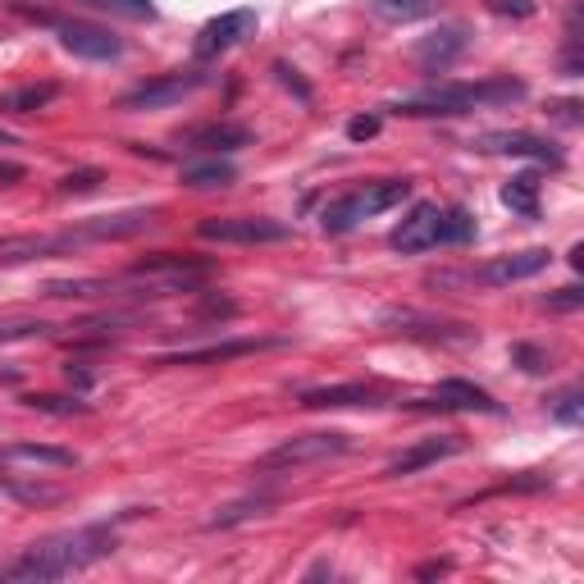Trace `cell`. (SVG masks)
<instances>
[{
    "label": "cell",
    "instance_id": "cell-34",
    "mask_svg": "<svg viewBox=\"0 0 584 584\" xmlns=\"http://www.w3.org/2000/svg\"><path fill=\"white\" fill-rule=\"evenodd\" d=\"M548 307H552V311H575V307H584V293H580V288H557V293L548 297Z\"/></svg>",
    "mask_w": 584,
    "mask_h": 584
},
{
    "label": "cell",
    "instance_id": "cell-38",
    "mask_svg": "<svg viewBox=\"0 0 584 584\" xmlns=\"http://www.w3.org/2000/svg\"><path fill=\"white\" fill-rule=\"evenodd\" d=\"M0 37H5V33H0Z\"/></svg>",
    "mask_w": 584,
    "mask_h": 584
},
{
    "label": "cell",
    "instance_id": "cell-5",
    "mask_svg": "<svg viewBox=\"0 0 584 584\" xmlns=\"http://www.w3.org/2000/svg\"><path fill=\"white\" fill-rule=\"evenodd\" d=\"M351 448V439L343 429H320V434H297L284 439L278 448H270L265 456H257V475H288L301 466H320V462H334Z\"/></svg>",
    "mask_w": 584,
    "mask_h": 584
},
{
    "label": "cell",
    "instance_id": "cell-36",
    "mask_svg": "<svg viewBox=\"0 0 584 584\" xmlns=\"http://www.w3.org/2000/svg\"><path fill=\"white\" fill-rule=\"evenodd\" d=\"M23 179V165H10V160H0V183H19Z\"/></svg>",
    "mask_w": 584,
    "mask_h": 584
},
{
    "label": "cell",
    "instance_id": "cell-24",
    "mask_svg": "<svg viewBox=\"0 0 584 584\" xmlns=\"http://www.w3.org/2000/svg\"><path fill=\"white\" fill-rule=\"evenodd\" d=\"M96 293H115L110 278H50L46 297H96Z\"/></svg>",
    "mask_w": 584,
    "mask_h": 584
},
{
    "label": "cell",
    "instance_id": "cell-28",
    "mask_svg": "<svg viewBox=\"0 0 584 584\" xmlns=\"http://www.w3.org/2000/svg\"><path fill=\"white\" fill-rule=\"evenodd\" d=\"M28 406H37L46 416H83L87 412V402H79V397H28Z\"/></svg>",
    "mask_w": 584,
    "mask_h": 584
},
{
    "label": "cell",
    "instance_id": "cell-1",
    "mask_svg": "<svg viewBox=\"0 0 584 584\" xmlns=\"http://www.w3.org/2000/svg\"><path fill=\"white\" fill-rule=\"evenodd\" d=\"M115 552V529L110 525H83L73 535H56L23 557H14L10 567H0V580H23V584H41V580H64L96 567L100 557Z\"/></svg>",
    "mask_w": 584,
    "mask_h": 584
},
{
    "label": "cell",
    "instance_id": "cell-33",
    "mask_svg": "<svg viewBox=\"0 0 584 584\" xmlns=\"http://www.w3.org/2000/svg\"><path fill=\"white\" fill-rule=\"evenodd\" d=\"M274 73H278V83H284V87H293V92H297V100H311V87H307V83L297 79V69H288L284 60H278V64H274Z\"/></svg>",
    "mask_w": 584,
    "mask_h": 584
},
{
    "label": "cell",
    "instance_id": "cell-25",
    "mask_svg": "<svg viewBox=\"0 0 584 584\" xmlns=\"http://www.w3.org/2000/svg\"><path fill=\"white\" fill-rule=\"evenodd\" d=\"M548 416H552L557 425H580V416H584V393H580V389H562V393L548 402Z\"/></svg>",
    "mask_w": 584,
    "mask_h": 584
},
{
    "label": "cell",
    "instance_id": "cell-26",
    "mask_svg": "<svg viewBox=\"0 0 584 584\" xmlns=\"http://www.w3.org/2000/svg\"><path fill=\"white\" fill-rule=\"evenodd\" d=\"M261 506H270V498H257V502H234V506H224L219 516H211V529H228V525H238V521H247V516H261Z\"/></svg>",
    "mask_w": 584,
    "mask_h": 584
},
{
    "label": "cell",
    "instance_id": "cell-8",
    "mask_svg": "<svg viewBox=\"0 0 584 584\" xmlns=\"http://www.w3.org/2000/svg\"><path fill=\"white\" fill-rule=\"evenodd\" d=\"M251 33H257V10H228V14H215L211 23H201L192 50H196L201 64H211V60L224 56V50H234L238 41H247Z\"/></svg>",
    "mask_w": 584,
    "mask_h": 584
},
{
    "label": "cell",
    "instance_id": "cell-22",
    "mask_svg": "<svg viewBox=\"0 0 584 584\" xmlns=\"http://www.w3.org/2000/svg\"><path fill=\"white\" fill-rule=\"evenodd\" d=\"M439 0H370V10L379 19H389V23H412V19H425V14H434Z\"/></svg>",
    "mask_w": 584,
    "mask_h": 584
},
{
    "label": "cell",
    "instance_id": "cell-10",
    "mask_svg": "<svg viewBox=\"0 0 584 584\" xmlns=\"http://www.w3.org/2000/svg\"><path fill=\"white\" fill-rule=\"evenodd\" d=\"M475 151H485V156H521V160H539V165H552V169H562V151H557L548 138H535V133H479L470 138Z\"/></svg>",
    "mask_w": 584,
    "mask_h": 584
},
{
    "label": "cell",
    "instance_id": "cell-3",
    "mask_svg": "<svg viewBox=\"0 0 584 584\" xmlns=\"http://www.w3.org/2000/svg\"><path fill=\"white\" fill-rule=\"evenodd\" d=\"M412 196V183L406 179H374V183H361V188H351L343 196H334L329 206L320 211V228L324 234H351L357 224L374 219V215H384L393 206H402V201Z\"/></svg>",
    "mask_w": 584,
    "mask_h": 584
},
{
    "label": "cell",
    "instance_id": "cell-12",
    "mask_svg": "<svg viewBox=\"0 0 584 584\" xmlns=\"http://www.w3.org/2000/svg\"><path fill=\"white\" fill-rule=\"evenodd\" d=\"M456 452H466V439H462V434H434V439H420V443H412L406 452H397L393 462L384 466V475H389V479H406V475H416V470L434 466V462H448V456H456Z\"/></svg>",
    "mask_w": 584,
    "mask_h": 584
},
{
    "label": "cell",
    "instance_id": "cell-30",
    "mask_svg": "<svg viewBox=\"0 0 584 584\" xmlns=\"http://www.w3.org/2000/svg\"><path fill=\"white\" fill-rule=\"evenodd\" d=\"M100 183H106V174L100 169H79V174H69V179H60V192H96Z\"/></svg>",
    "mask_w": 584,
    "mask_h": 584
},
{
    "label": "cell",
    "instance_id": "cell-21",
    "mask_svg": "<svg viewBox=\"0 0 584 584\" xmlns=\"http://www.w3.org/2000/svg\"><path fill=\"white\" fill-rule=\"evenodd\" d=\"M56 83H41V87H19V92H10V96H0V110L5 115H33V110H41V106H50L56 100Z\"/></svg>",
    "mask_w": 584,
    "mask_h": 584
},
{
    "label": "cell",
    "instance_id": "cell-31",
    "mask_svg": "<svg viewBox=\"0 0 584 584\" xmlns=\"http://www.w3.org/2000/svg\"><path fill=\"white\" fill-rule=\"evenodd\" d=\"M485 5H489V14H498V19H529V14L539 10L535 0H485Z\"/></svg>",
    "mask_w": 584,
    "mask_h": 584
},
{
    "label": "cell",
    "instance_id": "cell-16",
    "mask_svg": "<svg viewBox=\"0 0 584 584\" xmlns=\"http://www.w3.org/2000/svg\"><path fill=\"white\" fill-rule=\"evenodd\" d=\"M278 347V338H234V343H211V347H192V351H174L160 357V366H215V361H234V357H251V351Z\"/></svg>",
    "mask_w": 584,
    "mask_h": 584
},
{
    "label": "cell",
    "instance_id": "cell-29",
    "mask_svg": "<svg viewBox=\"0 0 584 584\" xmlns=\"http://www.w3.org/2000/svg\"><path fill=\"white\" fill-rule=\"evenodd\" d=\"M100 10H115V14H129V19H156V5L151 0H92Z\"/></svg>",
    "mask_w": 584,
    "mask_h": 584
},
{
    "label": "cell",
    "instance_id": "cell-19",
    "mask_svg": "<svg viewBox=\"0 0 584 584\" xmlns=\"http://www.w3.org/2000/svg\"><path fill=\"white\" fill-rule=\"evenodd\" d=\"M502 206H512L525 219H539V174H529V169L516 174V179L502 188Z\"/></svg>",
    "mask_w": 584,
    "mask_h": 584
},
{
    "label": "cell",
    "instance_id": "cell-9",
    "mask_svg": "<svg viewBox=\"0 0 584 584\" xmlns=\"http://www.w3.org/2000/svg\"><path fill=\"white\" fill-rule=\"evenodd\" d=\"M439 234H443V206L439 201H416V206L402 215V224L389 234V247L402 251V257H416V251L439 247Z\"/></svg>",
    "mask_w": 584,
    "mask_h": 584
},
{
    "label": "cell",
    "instance_id": "cell-32",
    "mask_svg": "<svg viewBox=\"0 0 584 584\" xmlns=\"http://www.w3.org/2000/svg\"><path fill=\"white\" fill-rule=\"evenodd\" d=\"M374 133H379V115H361V119L347 123V138H351V142H370Z\"/></svg>",
    "mask_w": 584,
    "mask_h": 584
},
{
    "label": "cell",
    "instance_id": "cell-35",
    "mask_svg": "<svg viewBox=\"0 0 584 584\" xmlns=\"http://www.w3.org/2000/svg\"><path fill=\"white\" fill-rule=\"evenodd\" d=\"M512 357L521 361V370H529V374H539V370H548V357H544V351L539 347H516L512 351Z\"/></svg>",
    "mask_w": 584,
    "mask_h": 584
},
{
    "label": "cell",
    "instance_id": "cell-7",
    "mask_svg": "<svg viewBox=\"0 0 584 584\" xmlns=\"http://www.w3.org/2000/svg\"><path fill=\"white\" fill-rule=\"evenodd\" d=\"M196 234L206 242H234V247H265V242H288L293 228L284 219H270V215H215V219H201Z\"/></svg>",
    "mask_w": 584,
    "mask_h": 584
},
{
    "label": "cell",
    "instance_id": "cell-2",
    "mask_svg": "<svg viewBox=\"0 0 584 584\" xmlns=\"http://www.w3.org/2000/svg\"><path fill=\"white\" fill-rule=\"evenodd\" d=\"M525 96V83L516 79H485V83H429L412 96L393 100V115L406 119H452V115H470L485 106H512Z\"/></svg>",
    "mask_w": 584,
    "mask_h": 584
},
{
    "label": "cell",
    "instance_id": "cell-18",
    "mask_svg": "<svg viewBox=\"0 0 584 584\" xmlns=\"http://www.w3.org/2000/svg\"><path fill=\"white\" fill-rule=\"evenodd\" d=\"M0 462H28V466H56V470H69L79 456L64 452V448H41V443H10L0 448Z\"/></svg>",
    "mask_w": 584,
    "mask_h": 584
},
{
    "label": "cell",
    "instance_id": "cell-20",
    "mask_svg": "<svg viewBox=\"0 0 584 584\" xmlns=\"http://www.w3.org/2000/svg\"><path fill=\"white\" fill-rule=\"evenodd\" d=\"M183 183L196 188V192H211V188H228V183H238V169L228 165V160H201V165H188L183 169Z\"/></svg>",
    "mask_w": 584,
    "mask_h": 584
},
{
    "label": "cell",
    "instance_id": "cell-27",
    "mask_svg": "<svg viewBox=\"0 0 584 584\" xmlns=\"http://www.w3.org/2000/svg\"><path fill=\"white\" fill-rule=\"evenodd\" d=\"M41 334H50V324H41V320H5L0 324V347L23 343V338H41Z\"/></svg>",
    "mask_w": 584,
    "mask_h": 584
},
{
    "label": "cell",
    "instance_id": "cell-14",
    "mask_svg": "<svg viewBox=\"0 0 584 584\" xmlns=\"http://www.w3.org/2000/svg\"><path fill=\"white\" fill-rule=\"evenodd\" d=\"M466 46H470V37H466L462 23H443V28L425 33V37L412 46V60H416V64H425L429 73H439V69H448L456 56H462Z\"/></svg>",
    "mask_w": 584,
    "mask_h": 584
},
{
    "label": "cell",
    "instance_id": "cell-13",
    "mask_svg": "<svg viewBox=\"0 0 584 584\" xmlns=\"http://www.w3.org/2000/svg\"><path fill=\"white\" fill-rule=\"evenodd\" d=\"M416 406H439V412H485V416H502V402L489 393V389H479L470 384V379H443V384L429 393L425 402Z\"/></svg>",
    "mask_w": 584,
    "mask_h": 584
},
{
    "label": "cell",
    "instance_id": "cell-6",
    "mask_svg": "<svg viewBox=\"0 0 584 584\" xmlns=\"http://www.w3.org/2000/svg\"><path fill=\"white\" fill-rule=\"evenodd\" d=\"M211 83L206 69H174V73H160V79L151 83H138L133 92L119 96V110H169L179 106V100H188L192 92H201Z\"/></svg>",
    "mask_w": 584,
    "mask_h": 584
},
{
    "label": "cell",
    "instance_id": "cell-15",
    "mask_svg": "<svg viewBox=\"0 0 584 584\" xmlns=\"http://www.w3.org/2000/svg\"><path fill=\"white\" fill-rule=\"evenodd\" d=\"M301 406H311V412H329V406H389V393L379 384H324L301 393Z\"/></svg>",
    "mask_w": 584,
    "mask_h": 584
},
{
    "label": "cell",
    "instance_id": "cell-37",
    "mask_svg": "<svg viewBox=\"0 0 584 584\" xmlns=\"http://www.w3.org/2000/svg\"><path fill=\"white\" fill-rule=\"evenodd\" d=\"M0 146H19V138H14V133H5V129H0Z\"/></svg>",
    "mask_w": 584,
    "mask_h": 584
},
{
    "label": "cell",
    "instance_id": "cell-11",
    "mask_svg": "<svg viewBox=\"0 0 584 584\" xmlns=\"http://www.w3.org/2000/svg\"><path fill=\"white\" fill-rule=\"evenodd\" d=\"M56 33H60V46L79 60H119L123 56V41L110 28H100V23L69 19V23H56Z\"/></svg>",
    "mask_w": 584,
    "mask_h": 584
},
{
    "label": "cell",
    "instance_id": "cell-4",
    "mask_svg": "<svg viewBox=\"0 0 584 584\" xmlns=\"http://www.w3.org/2000/svg\"><path fill=\"white\" fill-rule=\"evenodd\" d=\"M552 261L548 247H525V251H512V257H493L485 265H470V270H448V274H434L429 288H506V284H521V278H535L544 274Z\"/></svg>",
    "mask_w": 584,
    "mask_h": 584
},
{
    "label": "cell",
    "instance_id": "cell-17",
    "mask_svg": "<svg viewBox=\"0 0 584 584\" xmlns=\"http://www.w3.org/2000/svg\"><path fill=\"white\" fill-rule=\"evenodd\" d=\"M188 146H192V151H206V156H228V151L251 146V129L219 119V123H206V129H196V133L188 138Z\"/></svg>",
    "mask_w": 584,
    "mask_h": 584
},
{
    "label": "cell",
    "instance_id": "cell-23",
    "mask_svg": "<svg viewBox=\"0 0 584 584\" xmlns=\"http://www.w3.org/2000/svg\"><path fill=\"white\" fill-rule=\"evenodd\" d=\"M475 238V219L470 211L462 206H443V234H439V247H466Z\"/></svg>",
    "mask_w": 584,
    "mask_h": 584
}]
</instances>
